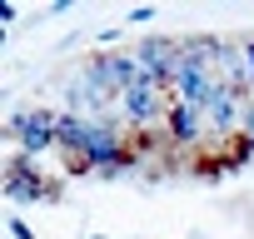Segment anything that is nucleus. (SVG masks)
I'll list each match as a JSON object with an SVG mask.
<instances>
[{
  "label": "nucleus",
  "mask_w": 254,
  "mask_h": 239,
  "mask_svg": "<svg viewBox=\"0 0 254 239\" xmlns=\"http://www.w3.org/2000/svg\"><path fill=\"white\" fill-rule=\"evenodd\" d=\"M10 130H15V140H20L25 155H40V150L60 145V115H50V110H30L25 120H15Z\"/></svg>",
  "instance_id": "nucleus-1"
},
{
  "label": "nucleus",
  "mask_w": 254,
  "mask_h": 239,
  "mask_svg": "<svg viewBox=\"0 0 254 239\" xmlns=\"http://www.w3.org/2000/svg\"><path fill=\"white\" fill-rule=\"evenodd\" d=\"M160 95H165V90L145 75L135 90H125V95H120V105H115V110L130 120V125H150V120H160V115H165V100H160Z\"/></svg>",
  "instance_id": "nucleus-2"
},
{
  "label": "nucleus",
  "mask_w": 254,
  "mask_h": 239,
  "mask_svg": "<svg viewBox=\"0 0 254 239\" xmlns=\"http://www.w3.org/2000/svg\"><path fill=\"white\" fill-rule=\"evenodd\" d=\"M199 125H204V110H199V105H170V135H175L180 145L199 140Z\"/></svg>",
  "instance_id": "nucleus-3"
},
{
  "label": "nucleus",
  "mask_w": 254,
  "mask_h": 239,
  "mask_svg": "<svg viewBox=\"0 0 254 239\" xmlns=\"http://www.w3.org/2000/svg\"><path fill=\"white\" fill-rule=\"evenodd\" d=\"M5 194H10L15 204H20V199L30 204V199H45L50 189H40V179H35V170H20V165H15V170H10V179H5Z\"/></svg>",
  "instance_id": "nucleus-4"
}]
</instances>
